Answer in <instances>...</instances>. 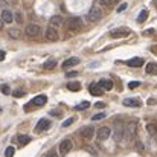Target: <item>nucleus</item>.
I'll return each mask as SVG.
<instances>
[{"label":"nucleus","instance_id":"42","mask_svg":"<svg viewBox=\"0 0 157 157\" xmlns=\"http://www.w3.org/2000/svg\"><path fill=\"white\" fill-rule=\"evenodd\" d=\"M108 2V6H111V5H114V3H117L119 0H107Z\"/></svg>","mask_w":157,"mask_h":157},{"label":"nucleus","instance_id":"26","mask_svg":"<svg viewBox=\"0 0 157 157\" xmlns=\"http://www.w3.org/2000/svg\"><path fill=\"white\" fill-rule=\"evenodd\" d=\"M147 131H148L150 134H156L157 133V125L156 124H148V125H147Z\"/></svg>","mask_w":157,"mask_h":157},{"label":"nucleus","instance_id":"6","mask_svg":"<svg viewBox=\"0 0 157 157\" xmlns=\"http://www.w3.org/2000/svg\"><path fill=\"white\" fill-rule=\"evenodd\" d=\"M136 131H137V124H136V122H128V124L124 127V134H125V137H128V139L134 137Z\"/></svg>","mask_w":157,"mask_h":157},{"label":"nucleus","instance_id":"17","mask_svg":"<svg viewBox=\"0 0 157 157\" xmlns=\"http://www.w3.org/2000/svg\"><path fill=\"white\" fill-rule=\"evenodd\" d=\"M12 20H14L12 12H11L9 9H5V11L2 12V21H3V23H12Z\"/></svg>","mask_w":157,"mask_h":157},{"label":"nucleus","instance_id":"15","mask_svg":"<svg viewBox=\"0 0 157 157\" xmlns=\"http://www.w3.org/2000/svg\"><path fill=\"white\" fill-rule=\"evenodd\" d=\"M48 102V96L46 95H38V96H35L34 99H32V105H37V107H41V105H44Z\"/></svg>","mask_w":157,"mask_h":157},{"label":"nucleus","instance_id":"34","mask_svg":"<svg viewBox=\"0 0 157 157\" xmlns=\"http://www.w3.org/2000/svg\"><path fill=\"white\" fill-rule=\"evenodd\" d=\"M136 147H137V150H139V151H144V148H145V147H144V144H142L140 140H136Z\"/></svg>","mask_w":157,"mask_h":157},{"label":"nucleus","instance_id":"32","mask_svg":"<svg viewBox=\"0 0 157 157\" xmlns=\"http://www.w3.org/2000/svg\"><path fill=\"white\" fill-rule=\"evenodd\" d=\"M104 117H105V113H98V114H95L92 119H93V121H101V119H104Z\"/></svg>","mask_w":157,"mask_h":157},{"label":"nucleus","instance_id":"29","mask_svg":"<svg viewBox=\"0 0 157 157\" xmlns=\"http://www.w3.org/2000/svg\"><path fill=\"white\" fill-rule=\"evenodd\" d=\"M89 107H90V104H89L87 101H84V102H81L79 105H76L75 110H82V108H89Z\"/></svg>","mask_w":157,"mask_h":157},{"label":"nucleus","instance_id":"4","mask_svg":"<svg viewBox=\"0 0 157 157\" xmlns=\"http://www.w3.org/2000/svg\"><path fill=\"white\" fill-rule=\"evenodd\" d=\"M25 32H26L28 37H40V34H41V28H40L38 25H35V23H29V25L26 26Z\"/></svg>","mask_w":157,"mask_h":157},{"label":"nucleus","instance_id":"19","mask_svg":"<svg viewBox=\"0 0 157 157\" xmlns=\"http://www.w3.org/2000/svg\"><path fill=\"white\" fill-rule=\"evenodd\" d=\"M8 35L11 38H14V40H18L21 37V31L17 29V28H11V29H8Z\"/></svg>","mask_w":157,"mask_h":157},{"label":"nucleus","instance_id":"37","mask_svg":"<svg viewBox=\"0 0 157 157\" xmlns=\"http://www.w3.org/2000/svg\"><path fill=\"white\" fill-rule=\"evenodd\" d=\"M127 9V3H122L121 6H117V12H122V11H125Z\"/></svg>","mask_w":157,"mask_h":157},{"label":"nucleus","instance_id":"33","mask_svg":"<svg viewBox=\"0 0 157 157\" xmlns=\"http://www.w3.org/2000/svg\"><path fill=\"white\" fill-rule=\"evenodd\" d=\"M73 121H75L73 117H69V119H66V121L63 122V127H69V125H72V124H73Z\"/></svg>","mask_w":157,"mask_h":157},{"label":"nucleus","instance_id":"27","mask_svg":"<svg viewBox=\"0 0 157 157\" xmlns=\"http://www.w3.org/2000/svg\"><path fill=\"white\" fill-rule=\"evenodd\" d=\"M14 153H15L14 147H8L6 151H5V157H14Z\"/></svg>","mask_w":157,"mask_h":157},{"label":"nucleus","instance_id":"30","mask_svg":"<svg viewBox=\"0 0 157 157\" xmlns=\"http://www.w3.org/2000/svg\"><path fill=\"white\" fill-rule=\"evenodd\" d=\"M139 86H140V82H139V81H130L128 89H130V90H133V89H136V87H139Z\"/></svg>","mask_w":157,"mask_h":157},{"label":"nucleus","instance_id":"7","mask_svg":"<svg viewBox=\"0 0 157 157\" xmlns=\"http://www.w3.org/2000/svg\"><path fill=\"white\" fill-rule=\"evenodd\" d=\"M110 134H111V130L108 128V127H101L98 131H96V137H98V140H107L108 137H110Z\"/></svg>","mask_w":157,"mask_h":157},{"label":"nucleus","instance_id":"23","mask_svg":"<svg viewBox=\"0 0 157 157\" xmlns=\"http://www.w3.org/2000/svg\"><path fill=\"white\" fill-rule=\"evenodd\" d=\"M29 142H31V137H29V136H25V134H20V136H18V144H20L21 147L28 145Z\"/></svg>","mask_w":157,"mask_h":157},{"label":"nucleus","instance_id":"22","mask_svg":"<svg viewBox=\"0 0 157 157\" xmlns=\"http://www.w3.org/2000/svg\"><path fill=\"white\" fill-rule=\"evenodd\" d=\"M67 89H69L70 92H79L81 84H79L78 81H73V82H69V84H67Z\"/></svg>","mask_w":157,"mask_h":157},{"label":"nucleus","instance_id":"8","mask_svg":"<svg viewBox=\"0 0 157 157\" xmlns=\"http://www.w3.org/2000/svg\"><path fill=\"white\" fill-rule=\"evenodd\" d=\"M81 136H82L86 140H90V139H93V136H95V128H93L92 125H87V127H84V128L81 130Z\"/></svg>","mask_w":157,"mask_h":157},{"label":"nucleus","instance_id":"5","mask_svg":"<svg viewBox=\"0 0 157 157\" xmlns=\"http://www.w3.org/2000/svg\"><path fill=\"white\" fill-rule=\"evenodd\" d=\"M72 148H73L72 140H70V139H64V140L59 144L58 151H59V154H61V156H66L67 153H70V151H72Z\"/></svg>","mask_w":157,"mask_h":157},{"label":"nucleus","instance_id":"39","mask_svg":"<svg viewBox=\"0 0 157 157\" xmlns=\"http://www.w3.org/2000/svg\"><path fill=\"white\" fill-rule=\"evenodd\" d=\"M15 20H17L18 23H21V21H23V17H21V14H20V12H18V14L15 15Z\"/></svg>","mask_w":157,"mask_h":157},{"label":"nucleus","instance_id":"11","mask_svg":"<svg viewBox=\"0 0 157 157\" xmlns=\"http://www.w3.org/2000/svg\"><path fill=\"white\" fill-rule=\"evenodd\" d=\"M114 139H116V142L124 139V125L122 124H116L114 125Z\"/></svg>","mask_w":157,"mask_h":157},{"label":"nucleus","instance_id":"44","mask_svg":"<svg viewBox=\"0 0 157 157\" xmlns=\"http://www.w3.org/2000/svg\"><path fill=\"white\" fill-rule=\"evenodd\" d=\"M3 59H5V52L0 51V61H3Z\"/></svg>","mask_w":157,"mask_h":157},{"label":"nucleus","instance_id":"9","mask_svg":"<svg viewBox=\"0 0 157 157\" xmlns=\"http://www.w3.org/2000/svg\"><path fill=\"white\" fill-rule=\"evenodd\" d=\"M49 127H51V121L46 119V117H43V119L38 121V124H37V127H35V131H37V133H41V131L48 130Z\"/></svg>","mask_w":157,"mask_h":157},{"label":"nucleus","instance_id":"24","mask_svg":"<svg viewBox=\"0 0 157 157\" xmlns=\"http://www.w3.org/2000/svg\"><path fill=\"white\" fill-rule=\"evenodd\" d=\"M147 18H148V11H147V9L140 11V14H139V17H137V21L142 23V21H145Z\"/></svg>","mask_w":157,"mask_h":157},{"label":"nucleus","instance_id":"28","mask_svg":"<svg viewBox=\"0 0 157 157\" xmlns=\"http://www.w3.org/2000/svg\"><path fill=\"white\" fill-rule=\"evenodd\" d=\"M0 92H2L3 95H9V93H11V89H9V86L3 84V86H0Z\"/></svg>","mask_w":157,"mask_h":157},{"label":"nucleus","instance_id":"1","mask_svg":"<svg viewBox=\"0 0 157 157\" xmlns=\"http://www.w3.org/2000/svg\"><path fill=\"white\" fill-rule=\"evenodd\" d=\"M87 18H89L90 21H93V23L99 21V20L102 18V11H101V8H99V6H92L90 11H89V14H87Z\"/></svg>","mask_w":157,"mask_h":157},{"label":"nucleus","instance_id":"3","mask_svg":"<svg viewBox=\"0 0 157 157\" xmlns=\"http://www.w3.org/2000/svg\"><path fill=\"white\" fill-rule=\"evenodd\" d=\"M67 28H69L70 31L76 32V31H79V29L82 28V20H81L79 17H70V18L67 20Z\"/></svg>","mask_w":157,"mask_h":157},{"label":"nucleus","instance_id":"25","mask_svg":"<svg viewBox=\"0 0 157 157\" xmlns=\"http://www.w3.org/2000/svg\"><path fill=\"white\" fill-rule=\"evenodd\" d=\"M55 66H56V61H55V59H49V61H46V63L43 64V67H44L46 70H51Z\"/></svg>","mask_w":157,"mask_h":157},{"label":"nucleus","instance_id":"38","mask_svg":"<svg viewBox=\"0 0 157 157\" xmlns=\"http://www.w3.org/2000/svg\"><path fill=\"white\" fill-rule=\"evenodd\" d=\"M154 34H156V31H154V29H148V31H145V32H144V35H154Z\"/></svg>","mask_w":157,"mask_h":157},{"label":"nucleus","instance_id":"2","mask_svg":"<svg viewBox=\"0 0 157 157\" xmlns=\"http://www.w3.org/2000/svg\"><path fill=\"white\" fill-rule=\"evenodd\" d=\"M131 34V31L128 28H116L110 31V37L111 38H125Z\"/></svg>","mask_w":157,"mask_h":157},{"label":"nucleus","instance_id":"36","mask_svg":"<svg viewBox=\"0 0 157 157\" xmlns=\"http://www.w3.org/2000/svg\"><path fill=\"white\" fill-rule=\"evenodd\" d=\"M76 75H78V72H75V70H70L69 73H66L67 78H73V76H76Z\"/></svg>","mask_w":157,"mask_h":157},{"label":"nucleus","instance_id":"46","mask_svg":"<svg viewBox=\"0 0 157 157\" xmlns=\"http://www.w3.org/2000/svg\"><path fill=\"white\" fill-rule=\"evenodd\" d=\"M2 28H3V21L0 20V29H2Z\"/></svg>","mask_w":157,"mask_h":157},{"label":"nucleus","instance_id":"21","mask_svg":"<svg viewBox=\"0 0 157 157\" xmlns=\"http://www.w3.org/2000/svg\"><path fill=\"white\" fill-rule=\"evenodd\" d=\"M145 72L148 75H156L157 73V64L156 63H148L147 67H145Z\"/></svg>","mask_w":157,"mask_h":157},{"label":"nucleus","instance_id":"35","mask_svg":"<svg viewBox=\"0 0 157 157\" xmlns=\"http://www.w3.org/2000/svg\"><path fill=\"white\" fill-rule=\"evenodd\" d=\"M51 114L55 116V117H59V116H61V111H59V110H51Z\"/></svg>","mask_w":157,"mask_h":157},{"label":"nucleus","instance_id":"14","mask_svg":"<svg viewBox=\"0 0 157 157\" xmlns=\"http://www.w3.org/2000/svg\"><path fill=\"white\" fill-rule=\"evenodd\" d=\"M98 86H99L102 90H107V92H108V90L113 89V81H111V79H107V78H102V79L98 82Z\"/></svg>","mask_w":157,"mask_h":157},{"label":"nucleus","instance_id":"43","mask_svg":"<svg viewBox=\"0 0 157 157\" xmlns=\"http://www.w3.org/2000/svg\"><path fill=\"white\" fill-rule=\"evenodd\" d=\"M148 104H150V105H154V104H156V99L150 98V99H148Z\"/></svg>","mask_w":157,"mask_h":157},{"label":"nucleus","instance_id":"10","mask_svg":"<svg viewBox=\"0 0 157 157\" xmlns=\"http://www.w3.org/2000/svg\"><path fill=\"white\" fill-rule=\"evenodd\" d=\"M63 23H64V18L61 15H53V17H51V20H49V26L53 28V29L59 28Z\"/></svg>","mask_w":157,"mask_h":157},{"label":"nucleus","instance_id":"41","mask_svg":"<svg viewBox=\"0 0 157 157\" xmlns=\"http://www.w3.org/2000/svg\"><path fill=\"white\" fill-rule=\"evenodd\" d=\"M99 2V5H104V6H108V2L107 0H98Z\"/></svg>","mask_w":157,"mask_h":157},{"label":"nucleus","instance_id":"18","mask_svg":"<svg viewBox=\"0 0 157 157\" xmlns=\"http://www.w3.org/2000/svg\"><path fill=\"white\" fill-rule=\"evenodd\" d=\"M89 90H90V93H92V95H95V96H101V95L104 93V90H102L98 84H95V82L89 87Z\"/></svg>","mask_w":157,"mask_h":157},{"label":"nucleus","instance_id":"40","mask_svg":"<svg viewBox=\"0 0 157 157\" xmlns=\"http://www.w3.org/2000/svg\"><path fill=\"white\" fill-rule=\"evenodd\" d=\"M95 107H96V108H104L105 104H104V102H96V104H95Z\"/></svg>","mask_w":157,"mask_h":157},{"label":"nucleus","instance_id":"20","mask_svg":"<svg viewBox=\"0 0 157 157\" xmlns=\"http://www.w3.org/2000/svg\"><path fill=\"white\" fill-rule=\"evenodd\" d=\"M124 105H125V107H140V101H139V99H133V98H131V99H130V98H127V99H124Z\"/></svg>","mask_w":157,"mask_h":157},{"label":"nucleus","instance_id":"13","mask_svg":"<svg viewBox=\"0 0 157 157\" xmlns=\"http://www.w3.org/2000/svg\"><path fill=\"white\" fill-rule=\"evenodd\" d=\"M76 64H79V58L72 56V58H67V59L63 63V69H70V67H73V66H76Z\"/></svg>","mask_w":157,"mask_h":157},{"label":"nucleus","instance_id":"45","mask_svg":"<svg viewBox=\"0 0 157 157\" xmlns=\"http://www.w3.org/2000/svg\"><path fill=\"white\" fill-rule=\"evenodd\" d=\"M0 5H2V6H5V5H6V2H5V0H0Z\"/></svg>","mask_w":157,"mask_h":157},{"label":"nucleus","instance_id":"16","mask_svg":"<svg viewBox=\"0 0 157 157\" xmlns=\"http://www.w3.org/2000/svg\"><path fill=\"white\" fill-rule=\"evenodd\" d=\"M127 64H128L130 67H142V66H144V58H139V56L131 58V59L127 61Z\"/></svg>","mask_w":157,"mask_h":157},{"label":"nucleus","instance_id":"12","mask_svg":"<svg viewBox=\"0 0 157 157\" xmlns=\"http://www.w3.org/2000/svg\"><path fill=\"white\" fill-rule=\"evenodd\" d=\"M58 37H59V35H58V31H56V29H53L51 26L46 29V38H48L49 41H56Z\"/></svg>","mask_w":157,"mask_h":157},{"label":"nucleus","instance_id":"31","mask_svg":"<svg viewBox=\"0 0 157 157\" xmlns=\"http://www.w3.org/2000/svg\"><path fill=\"white\" fill-rule=\"evenodd\" d=\"M12 96L21 98V96H25V92H23V90H15V92H12Z\"/></svg>","mask_w":157,"mask_h":157}]
</instances>
